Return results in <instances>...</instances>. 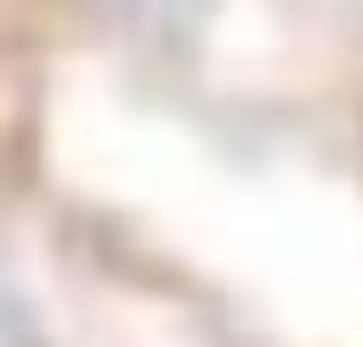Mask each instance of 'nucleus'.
<instances>
[{
	"instance_id": "nucleus-2",
	"label": "nucleus",
	"mask_w": 363,
	"mask_h": 347,
	"mask_svg": "<svg viewBox=\"0 0 363 347\" xmlns=\"http://www.w3.org/2000/svg\"><path fill=\"white\" fill-rule=\"evenodd\" d=\"M0 347H49V323H40L16 275H0Z\"/></svg>"
},
{
	"instance_id": "nucleus-1",
	"label": "nucleus",
	"mask_w": 363,
	"mask_h": 347,
	"mask_svg": "<svg viewBox=\"0 0 363 347\" xmlns=\"http://www.w3.org/2000/svg\"><path fill=\"white\" fill-rule=\"evenodd\" d=\"M121 16L145 25V33H162V40H186L210 16V0H121Z\"/></svg>"
}]
</instances>
